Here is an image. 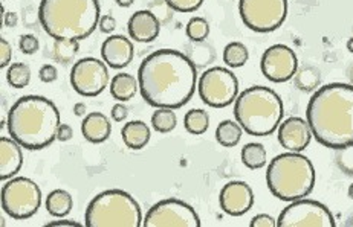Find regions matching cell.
I'll return each mask as SVG.
<instances>
[{
  "label": "cell",
  "mask_w": 353,
  "mask_h": 227,
  "mask_svg": "<svg viewBox=\"0 0 353 227\" xmlns=\"http://www.w3.org/2000/svg\"><path fill=\"white\" fill-rule=\"evenodd\" d=\"M139 91L154 109H181L197 87L194 63L174 49H159L145 56L138 70Z\"/></svg>",
  "instance_id": "cell-1"
},
{
  "label": "cell",
  "mask_w": 353,
  "mask_h": 227,
  "mask_svg": "<svg viewBox=\"0 0 353 227\" xmlns=\"http://www.w3.org/2000/svg\"><path fill=\"white\" fill-rule=\"evenodd\" d=\"M306 120L321 145L340 151L353 147V86L332 83L309 99Z\"/></svg>",
  "instance_id": "cell-2"
},
{
  "label": "cell",
  "mask_w": 353,
  "mask_h": 227,
  "mask_svg": "<svg viewBox=\"0 0 353 227\" xmlns=\"http://www.w3.org/2000/svg\"><path fill=\"white\" fill-rule=\"evenodd\" d=\"M6 125L10 136L26 150H43L57 139L60 111L51 99L26 95L12 104Z\"/></svg>",
  "instance_id": "cell-3"
},
{
  "label": "cell",
  "mask_w": 353,
  "mask_h": 227,
  "mask_svg": "<svg viewBox=\"0 0 353 227\" xmlns=\"http://www.w3.org/2000/svg\"><path fill=\"white\" fill-rule=\"evenodd\" d=\"M101 19L98 0H41L39 20L55 40H84L97 30Z\"/></svg>",
  "instance_id": "cell-4"
},
{
  "label": "cell",
  "mask_w": 353,
  "mask_h": 227,
  "mask_svg": "<svg viewBox=\"0 0 353 227\" xmlns=\"http://www.w3.org/2000/svg\"><path fill=\"white\" fill-rule=\"evenodd\" d=\"M234 116L251 136H270L283 119V101L270 87L252 86L237 96Z\"/></svg>",
  "instance_id": "cell-5"
},
{
  "label": "cell",
  "mask_w": 353,
  "mask_h": 227,
  "mask_svg": "<svg viewBox=\"0 0 353 227\" xmlns=\"http://www.w3.org/2000/svg\"><path fill=\"white\" fill-rule=\"evenodd\" d=\"M268 188L283 202L306 198L315 186V168L306 155L288 151L274 158L266 171Z\"/></svg>",
  "instance_id": "cell-6"
},
{
  "label": "cell",
  "mask_w": 353,
  "mask_h": 227,
  "mask_svg": "<svg viewBox=\"0 0 353 227\" xmlns=\"http://www.w3.org/2000/svg\"><path fill=\"white\" fill-rule=\"evenodd\" d=\"M143 212L138 202L121 189H108L92 198L86 209V227H141Z\"/></svg>",
  "instance_id": "cell-7"
},
{
  "label": "cell",
  "mask_w": 353,
  "mask_h": 227,
  "mask_svg": "<svg viewBox=\"0 0 353 227\" xmlns=\"http://www.w3.org/2000/svg\"><path fill=\"white\" fill-rule=\"evenodd\" d=\"M41 189L28 177L10 179L2 188V208L14 219H28L37 214Z\"/></svg>",
  "instance_id": "cell-8"
},
{
  "label": "cell",
  "mask_w": 353,
  "mask_h": 227,
  "mask_svg": "<svg viewBox=\"0 0 353 227\" xmlns=\"http://www.w3.org/2000/svg\"><path fill=\"white\" fill-rule=\"evenodd\" d=\"M239 12L246 28L254 32H272L285 23L288 0H240Z\"/></svg>",
  "instance_id": "cell-9"
},
{
  "label": "cell",
  "mask_w": 353,
  "mask_h": 227,
  "mask_svg": "<svg viewBox=\"0 0 353 227\" xmlns=\"http://www.w3.org/2000/svg\"><path fill=\"white\" fill-rule=\"evenodd\" d=\"M197 90L210 107L225 109L239 96V80L230 69L211 67L201 75Z\"/></svg>",
  "instance_id": "cell-10"
},
{
  "label": "cell",
  "mask_w": 353,
  "mask_h": 227,
  "mask_svg": "<svg viewBox=\"0 0 353 227\" xmlns=\"http://www.w3.org/2000/svg\"><path fill=\"white\" fill-rule=\"evenodd\" d=\"M332 212L320 202L300 200L291 202L277 219V227H335Z\"/></svg>",
  "instance_id": "cell-11"
},
{
  "label": "cell",
  "mask_w": 353,
  "mask_h": 227,
  "mask_svg": "<svg viewBox=\"0 0 353 227\" xmlns=\"http://www.w3.org/2000/svg\"><path fill=\"white\" fill-rule=\"evenodd\" d=\"M70 84L81 96L94 98L101 95L109 86L108 65L94 56L79 60L70 70Z\"/></svg>",
  "instance_id": "cell-12"
},
{
  "label": "cell",
  "mask_w": 353,
  "mask_h": 227,
  "mask_svg": "<svg viewBox=\"0 0 353 227\" xmlns=\"http://www.w3.org/2000/svg\"><path fill=\"white\" fill-rule=\"evenodd\" d=\"M144 227H201V218L185 202L167 198L152 206L143 221Z\"/></svg>",
  "instance_id": "cell-13"
},
{
  "label": "cell",
  "mask_w": 353,
  "mask_h": 227,
  "mask_svg": "<svg viewBox=\"0 0 353 227\" xmlns=\"http://www.w3.org/2000/svg\"><path fill=\"white\" fill-rule=\"evenodd\" d=\"M260 69L265 78L272 83H286L292 80L299 70V58L286 45H274L262 55Z\"/></svg>",
  "instance_id": "cell-14"
},
{
  "label": "cell",
  "mask_w": 353,
  "mask_h": 227,
  "mask_svg": "<svg viewBox=\"0 0 353 227\" xmlns=\"http://www.w3.org/2000/svg\"><path fill=\"white\" fill-rule=\"evenodd\" d=\"M221 209L231 217H242L254 204V193L246 182H228L219 195Z\"/></svg>",
  "instance_id": "cell-15"
},
{
  "label": "cell",
  "mask_w": 353,
  "mask_h": 227,
  "mask_svg": "<svg viewBox=\"0 0 353 227\" xmlns=\"http://www.w3.org/2000/svg\"><path fill=\"white\" fill-rule=\"evenodd\" d=\"M277 134L280 145L283 147L286 151L291 153L305 151L314 136L307 120L299 116H292L283 120V122L279 125Z\"/></svg>",
  "instance_id": "cell-16"
},
{
  "label": "cell",
  "mask_w": 353,
  "mask_h": 227,
  "mask_svg": "<svg viewBox=\"0 0 353 227\" xmlns=\"http://www.w3.org/2000/svg\"><path fill=\"white\" fill-rule=\"evenodd\" d=\"M103 61L112 69H124L135 56V47L124 35H110L101 46Z\"/></svg>",
  "instance_id": "cell-17"
},
{
  "label": "cell",
  "mask_w": 353,
  "mask_h": 227,
  "mask_svg": "<svg viewBox=\"0 0 353 227\" xmlns=\"http://www.w3.org/2000/svg\"><path fill=\"white\" fill-rule=\"evenodd\" d=\"M127 31H129L130 39L139 43H152L158 39L161 32V23L158 17L152 11L141 10L132 14L127 23Z\"/></svg>",
  "instance_id": "cell-18"
},
{
  "label": "cell",
  "mask_w": 353,
  "mask_h": 227,
  "mask_svg": "<svg viewBox=\"0 0 353 227\" xmlns=\"http://www.w3.org/2000/svg\"><path fill=\"white\" fill-rule=\"evenodd\" d=\"M22 145L12 138H0V180H10L23 165Z\"/></svg>",
  "instance_id": "cell-19"
},
{
  "label": "cell",
  "mask_w": 353,
  "mask_h": 227,
  "mask_svg": "<svg viewBox=\"0 0 353 227\" xmlns=\"http://www.w3.org/2000/svg\"><path fill=\"white\" fill-rule=\"evenodd\" d=\"M81 134L90 144H103L112 134L109 118L100 111H92L84 116L81 122Z\"/></svg>",
  "instance_id": "cell-20"
},
{
  "label": "cell",
  "mask_w": 353,
  "mask_h": 227,
  "mask_svg": "<svg viewBox=\"0 0 353 227\" xmlns=\"http://www.w3.org/2000/svg\"><path fill=\"white\" fill-rule=\"evenodd\" d=\"M150 129L143 120H130L121 130L123 142L130 150H143L150 140Z\"/></svg>",
  "instance_id": "cell-21"
},
{
  "label": "cell",
  "mask_w": 353,
  "mask_h": 227,
  "mask_svg": "<svg viewBox=\"0 0 353 227\" xmlns=\"http://www.w3.org/2000/svg\"><path fill=\"white\" fill-rule=\"evenodd\" d=\"M139 89V83L130 74H118L110 81V95L118 102H125L135 98Z\"/></svg>",
  "instance_id": "cell-22"
},
{
  "label": "cell",
  "mask_w": 353,
  "mask_h": 227,
  "mask_svg": "<svg viewBox=\"0 0 353 227\" xmlns=\"http://www.w3.org/2000/svg\"><path fill=\"white\" fill-rule=\"evenodd\" d=\"M46 210L55 218L66 217L74 208V200L65 189H54L52 193H49L46 197Z\"/></svg>",
  "instance_id": "cell-23"
},
{
  "label": "cell",
  "mask_w": 353,
  "mask_h": 227,
  "mask_svg": "<svg viewBox=\"0 0 353 227\" xmlns=\"http://www.w3.org/2000/svg\"><path fill=\"white\" fill-rule=\"evenodd\" d=\"M243 136V129L237 120H222L216 129V140L225 148H234Z\"/></svg>",
  "instance_id": "cell-24"
},
{
  "label": "cell",
  "mask_w": 353,
  "mask_h": 227,
  "mask_svg": "<svg viewBox=\"0 0 353 227\" xmlns=\"http://www.w3.org/2000/svg\"><path fill=\"white\" fill-rule=\"evenodd\" d=\"M242 163L250 169H260L263 168L268 163V153L266 148L262 144H256V142H251V144H246L242 148Z\"/></svg>",
  "instance_id": "cell-25"
},
{
  "label": "cell",
  "mask_w": 353,
  "mask_h": 227,
  "mask_svg": "<svg viewBox=\"0 0 353 227\" xmlns=\"http://www.w3.org/2000/svg\"><path fill=\"white\" fill-rule=\"evenodd\" d=\"M250 58V51L240 41H231L223 49V63L231 69L245 66Z\"/></svg>",
  "instance_id": "cell-26"
},
{
  "label": "cell",
  "mask_w": 353,
  "mask_h": 227,
  "mask_svg": "<svg viewBox=\"0 0 353 227\" xmlns=\"http://www.w3.org/2000/svg\"><path fill=\"white\" fill-rule=\"evenodd\" d=\"M183 127L190 134L194 136H201L205 133L210 127V116L205 110L202 109H193L187 111L185 118H183Z\"/></svg>",
  "instance_id": "cell-27"
},
{
  "label": "cell",
  "mask_w": 353,
  "mask_h": 227,
  "mask_svg": "<svg viewBox=\"0 0 353 227\" xmlns=\"http://www.w3.org/2000/svg\"><path fill=\"white\" fill-rule=\"evenodd\" d=\"M295 86L303 91H312L320 86L321 75L320 70L314 66H303L295 74Z\"/></svg>",
  "instance_id": "cell-28"
},
{
  "label": "cell",
  "mask_w": 353,
  "mask_h": 227,
  "mask_svg": "<svg viewBox=\"0 0 353 227\" xmlns=\"http://www.w3.org/2000/svg\"><path fill=\"white\" fill-rule=\"evenodd\" d=\"M6 81L14 89H25L31 83V69L25 63H14L6 70Z\"/></svg>",
  "instance_id": "cell-29"
},
{
  "label": "cell",
  "mask_w": 353,
  "mask_h": 227,
  "mask_svg": "<svg viewBox=\"0 0 353 227\" xmlns=\"http://www.w3.org/2000/svg\"><path fill=\"white\" fill-rule=\"evenodd\" d=\"M176 124H178V116L173 109H157L152 115V127L158 133H170L176 129Z\"/></svg>",
  "instance_id": "cell-30"
},
{
  "label": "cell",
  "mask_w": 353,
  "mask_h": 227,
  "mask_svg": "<svg viewBox=\"0 0 353 227\" xmlns=\"http://www.w3.org/2000/svg\"><path fill=\"white\" fill-rule=\"evenodd\" d=\"M80 41L79 40H55L54 45V56L55 60L61 63H69L74 60V56L79 54Z\"/></svg>",
  "instance_id": "cell-31"
},
{
  "label": "cell",
  "mask_w": 353,
  "mask_h": 227,
  "mask_svg": "<svg viewBox=\"0 0 353 227\" xmlns=\"http://www.w3.org/2000/svg\"><path fill=\"white\" fill-rule=\"evenodd\" d=\"M187 37L194 41V43H201V41H205L210 35V25L203 17H193L190 19L185 28Z\"/></svg>",
  "instance_id": "cell-32"
},
{
  "label": "cell",
  "mask_w": 353,
  "mask_h": 227,
  "mask_svg": "<svg viewBox=\"0 0 353 227\" xmlns=\"http://www.w3.org/2000/svg\"><path fill=\"white\" fill-rule=\"evenodd\" d=\"M203 2L205 0H165V3L178 12H194L201 8Z\"/></svg>",
  "instance_id": "cell-33"
},
{
  "label": "cell",
  "mask_w": 353,
  "mask_h": 227,
  "mask_svg": "<svg viewBox=\"0 0 353 227\" xmlns=\"http://www.w3.org/2000/svg\"><path fill=\"white\" fill-rule=\"evenodd\" d=\"M19 47H20V51H22L23 54L32 55V54L37 52L39 47H40L39 39L35 37V35H32V34H25L19 40Z\"/></svg>",
  "instance_id": "cell-34"
},
{
  "label": "cell",
  "mask_w": 353,
  "mask_h": 227,
  "mask_svg": "<svg viewBox=\"0 0 353 227\" xmlns=\"http://www.w3.org/2000/svg\"><path fill=\"white\" fill-rule=\"evenodd\" d=\"M338 165L347 174H353V147H347L340 150V154L336 155Z\"/></svg>",
  "instance_id": "cell-35"
},
{
  "label": "cell",
  "mask_w": 353,
  "mask_h": 227,
  "mask_svg": "<svg viewBox=\"0 0 353 227\" xmlns=\"http://www.w3.org/2000/svg\"><path fill=\"white\" fill-rule=\"evenodd\" d=\"M39 78H40V81H43L46 84L54 83L59 78V70L54 65H45V66H41L39 70Z\"/></svg>",
  "instance_id": "cell-36"
},
{
  "label": "cell",
  "mask_w": 353,
  "mask_h": 227,
  "mask_svg": "<svg viewBox=\"0 0 353 227\" xmlns=\"http://www.w3.org/2000/svg\"><path fill=\"white\" fill-rule=\"evenodd\" d=\"M12 58V47L5 39H0V67H6Z\"/></svg>",
  "instance_id": "cell-37"
},
{
  "label": "cell",
  "mask_w": 353,
  "mask_h": 227,
  "mask_svg": "<svg viewBox=\"0 0 353 227\" xmlns=\"http://www.w3.org/2000/svg\"><path fill=\"white\" fill-rule=\"evenodd\" d=\"M251 227H277V219L268 214H259L251 219Z\"/></svg>",
  "instance_id": "cell-38"
},
{
  "label": "cell",
  "mask_w": 353,
  "mask_h": 227,
  "mask_svg": "<svg viewBox=\"0 0 353 227\" xmlns=\"http://www.w3.org/2000/svg\"><path fill=\"white\" fill-rule=\"evenodd\" d=\"M110 115H112V119H114L115 122H124L127 116H129V110H127L124 104L118 102V104L114 105V107H112Z\"/></svg>",
  "instance_id": "cell-39"
},
{
  "label": "cell",
  "mask_w": 353,
  "mask_h": 227,
  "mask_svg": "<svg viewBox=\"0 0 353 227\" xmlns=\"http://www.w3.org/2000/svg\"><path fill=\"white\" fill-rule=\"evenodd\" d=\"M98 28L103 34H112L117 28V20L114 16H103L100 19V23H98Z\"/></svg>",
  "instance_id": "cell-40"
},
{
  "label": "cell",
  "mask_w": 353,
  "mask_h": 227,
  "mask_svg": "<svg viewBox=\"0 0 353 227\" xmlns=\"http://www.w3.org/2000/svg\"><path fill=\"white\" fill-rule=\"evenodd\" d=\"M74 138V130L72 127L68 125V124H61L59 127V131H57V139L60 142H68Z\"/></svg>",
  "instance_id": "cell-41"
},
{
  "label": "cell",
  "mask_w": 353,
  "mask_h": 227,
  "mask_svg": "<svg viewBox=\"0 0 353 227\" xmlns=\"http://www.w3.org/2000/svg\"><path fill=\"white\" fill-rule=\"evenodd\" d=\"M17 22H19V17L16 12H6L3 10V25L6 28H16Z\"/></svg>",
  "instance_id": "cell-42"
},
{
  "label": "cell",
  "mask_w": 353,
  "mask_h": 227,
  "mask_svg": "<svg viewBox=\"0 0 353 227\" xmlns=\"http://www.w3.org/2000/svg\"><path fill=\"white\" fill-rule=\"evenodd\" d=\"M45 227H83V224L77 221H70V219H61V221H51L45 224Z\"/></svg>",
  "instance_id": "cell-43"
},
{
  "label": "cell",
  "mask_w": 353,
  "mask_h": 227,
  "mask_svg": "<svg viewBox=\"0 0 353 227\" xmlns=\"http://www.w3.org/2000/svg\"><path fill=\"white\" fill-rule=\"evenodd\" d=\"M86 110H88V107H86V104H84V102H77L74 105L75 116H84V115H86Z\"/></svg>",
  "instance_id": "cell-44"
},
{
  "label": "cell",
  "mask_w": 353,
  "mask_h": 227,
  "mask_svg": "<svg viewBox=\"0 0 353 227\" xmlns=\"http://www.w3.org/2000/svg\"><path fill=\"white\" fill-rule=\"evenodd\" d=\"M115 2L121 6V8H129V6H132L133 5V2H135V0H115Z\"/></svg>",
  "instance_id": "cell-45"
},
{
  "label": "cell",
  "mask_w": 353,
  "mask_h": 227,
  "mask_svg": "<svg viewBox=\"0 0 353 227\" xmlns=\"http://www.w3.org/2000/svg\"><path fill=\"white\" fill-rule=\"evenodd\" d=\"M349 81H350V84L353 86V66L349 69Z\"/></svg>",
  "instance_id": "cell-46"
},
{
  "label": "cell",
  "mask_w": 353,
  "mask_h": 227,
  "mask_svg": "<svg viewBox=\"0 0 353 227\" xmlns=\"http://www.w3.org/2000/svg\"><path fill=\"white\" fill-rule=\"evenodd\" d=\"M347 47H349V51L350 52H353V37L349 40V43H347Z\"/></svg>",
  "instance_id": "cell-47"
},
{
  "label": "cell",
  "mask_w": 353,
  "mask_h": 227,
  "mask_svg": "<svg viewBox=\"0 0 353 227\" xmlns=\"http://www.w3.org/2000/svg\"><path fill=\"white\" fill-rule=\"evenodd\" d=\"M349 197L353 200V184H350V188H349Z\"/></svg>",
  "instance_id": "cell-48"
}]
</instances>
